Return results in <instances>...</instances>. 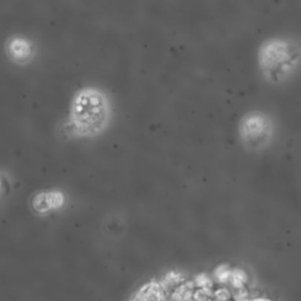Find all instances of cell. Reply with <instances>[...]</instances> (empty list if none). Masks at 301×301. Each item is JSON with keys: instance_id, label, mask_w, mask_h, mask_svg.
I'll return each mask as SVG.
<instances>
[{"instance_id": "6da1fadb", "label": "cell", "mask_w": 301, "mask_h": 301, "mask_svg": "<svg viewBox=\"0 0 301 301\" xmlns=\"http://www.w3.org/2000/svg\"><path fill=\"white\" fill-rule=\"evenodd\" d=\"M267 65L268 71L274 72L276 70H281L287 65V67L290 66L292 63L293 57H296L293 53H291V51L287 48L286 45L276 44L274 46L268 47L267 50Z\"/></svg>"}, {"instance_id": "7a4b0ae2", "label": "cell", "mask_w": 301, "mask_h": 301, "mask_svg": "<svg viewBox=\"0 0 301 301\" xmlns=\"http://www.w3.org/2000/svg\"><path fill=\"white\" fill-rule=\"evenodd\" d=\"M138 299L139 301H163L165 290L158 283H150L140 291Z\"/></svg>"}, {"instance_id": "3957f363", "label": "cell", "mask_w": 301, "mask_h": 301, "mask_svg": "<svg viewBox=\"0 0 301 301\" xmlns=\"http://www.w3.org/2000/svg\"><path fill=\"white\" fill-rule=\"evenodd\" d=\"M267 131V126L265 123L260 122V118H257L255 122H252V119L250 120V126H248V130L246 132L248 133V137L251 139L254 140H261L263 139L264 134L266 133Z\"/></svg>"}, {"instance_id": "277c9868", "label": "cell", "mask_w": 301, "mask_h": 301, "mask_svg": "<svg viewBox=\"0 0 301 301\" xmlns=\"http://www.w3.org/2000/svg\"><path fill=\"white\" fill-rule=\"evenodd\" d=\"M231 273H232V271L230 270V268L226 267V266H221V267H219L217 271H215L214 276H215V279H217L219 283L226 284V283H228L231 279Z\"/></svg>"}, {"instance_id": "5b68a950", "label": "cell", "mask_w": 301, "mask_h": 301, "mask_svg": "<svg viewBox=\"0 0 301 301\" xmlns=\"http://www.w3.org/2000/svg\"><path fill=\"white\" fill-rule=\"evenodd\" d=\"M194 301H212V293L208 289H200L193 296Z\"/></svg>"}, {"instance_id": "8992f818", "label": "cell", "mask_w": 301, "mask_h": 301, "mask_svg": "<svg viewBox=\"0 0 301 301\" xmlns=\"http://www.w3.org/2000/svg\"><path fill=\"white\" fill-rule=\"evenodd\" d=\"M211 284H212V280L209 279L207 276H205V274L197 277V279L194 281L195 286L200 287V289H208V287L211 286Z\"/></svg>"}, {"instance_id": "52a82bcc", "label": "cell", "mask_w": 301, "mask_h": 301, "mask_svg": "<svg viewBox=\"0 0 301 301\" xmlns=\"http://www.w3.org/2000/svg\"><path fill=\"white\" fill-rule=\"evenodd\" d=\"M215 298H217L219 301H228V299L231 298V293L228 292V290L221 289L215 293Z\"/></svg>"}]
</instances>
